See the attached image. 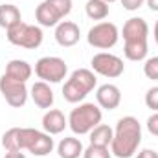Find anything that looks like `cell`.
Masks as SVG:
<instances>
[{"label":"cell","instance_id":"cell-29","mask_svg":"<svg viewBox=\"0 0 158 158\" xmlns=\"http://www.w3.org/2000/svg\"><path fill=\"white\" fill-rule=\"evenodd\" d=\"M151 11H158V0H145Z\"/></svg>","mask_w":158,"mask_h":158},{"label":"cell","instance_id":"cell-11","mask_svg":"<svg viewBox=\"0 0 158 158\" xmlns=\"http://www.w3.org/2000/svg\"><path fill=\"white\" fill-rule=\"evenodd\" d=\"M0 94L4 96L7 105H11L15 109L24 107L26 101H28V96H30V92L26 88V83L15 81V79L7 77L6 74L0 77Z\"/></svg>","mask_w":158,"mask_h":158},{"label":"cell","instance_id":"cell-22","mask_svg":"<svg viewBox=\"0 0 158 158\" xmlns=\"http://www.w3.org/2000/svg\"><path fill=\"white\" fill-rule=\"evenodd\" d=\"M83 158H112V155H110L109 147L90 143V145L83 151Z\"/></svg>","mask_w":158,"mask_h":158},{"label":"cell","instance_id":"cell-5","mask_svg":"<svg viewBox=\"0 0 158 158\" xmlns=\"http://www.w3.org/2000/svg\"><path fill=\"white\" fill-rule=\"evenodd\" d=\"M72 11V0H42L35 9V19L42 28H53Z\"/></svg>","mask_w":158,"mask_h":158},{"label":"cell","instance_id":"cell-4","mask_svg":"<svg viewBox=\"0 0 158 158\" xmlns=\"http://www.w3.org/2000/svg\"><path fill=\"white\" fill-rule=\"evenodd\" d=\"M103 112L101 107L96 103H79V107L72 109L70 116H68V127L72 129L74 134H88L94 127H98L101 123Z\"/></svg>","mask_w":158,"mask_h":158},{"label":"cell","instance_id":"cell-19","mask_svg":"<svg viewBox=\"0 0 158 158\" xmlns=\"http://www.w3.org/2000/svg\"><path fill=\"white\" fill-rule=\"evenodd\" d=\"M88 134H90V143H94V145H103V147H109L110 142H112V138H114V131H112L109 125H105V123H99V125L94 127Z\"/></svg>","mask_w":158,"mask_h":158},{"label":"cell","instance_id":"cell-31","mask_svg":"<svg viewBox=\"0 0 158 158\" xmlns=\"http://www.w3.org/2000/svg\"><path fill=\"white\" fill-rule=\"evenodd\" d=\"M103 2H107V4H112V2H116V0H103Z\"/></svg>","mask_w":158,"mask_h":158},{"label":"cell","instance_id":"cell-12","mask_svg":"<svg viewBox=\"0 0 158 158\" xmlns=\"http://www.w3.org/2000/svg\"><path fill=\"white\" fill-rule=\"evenodd\" d=\"M79 39H81V31H79V26L76 22L63 20L55 26V40L59 46H63V48L76 46Z\"/></svg>","mask_w":158,"mask_h":158},{"label":"cell","instance_id":"cell-13","mask_svg":"<svg viewBox=\"0 0 158 158\" xmlns=\"http://www.w3.org/2000/svg\"><path fill=\"white\" fill-rule=\"evenodd\" d=\"M96 101L101 109L105 110H114L118 109L119 103H121V90H119L116 85H101L96 92Z\"/></svg>","mask_w":158,"mask_h":158},{"label":"cell","instance_id":"cell-24","mask_svg":"<svg viewBox=\"0 0 158 158\" xmlns=\"http://www.w3.org/2000/svg\"><path fill=\"white\" fill-rule=\"evenodd\" d=\"M145 105H147V109L158 112V86H153V88L147 90V94H145Z\"/></svg>","mask_w":158,"mask_h":158},{"label":"cell","instance_id":"cell-20","mask_svg":"<svg viewBox=\"0 0 158 158\" xmlns=\"http://www.w3.org/2000/svg\"><path fill=\"white\" fill-rule=\"evenodd\" d=\"M86 17L92 20H103L109 17V4L103 0H88L85 6Z\"/></svg>","mask_w":158,"mask_h":158},{"label":"cell","instance_id":"cell-21","mask_svg":"<svg viewBox=\"0 0 158 158\" xmlns=\"http://www.w3.org/2000/svg\"><path fill=\"white\" fill-rule=\"evenodd\" d=\"M2 147L6 151H22L20 149V127H13V129L4 132Z\"/></svg>","mask_w":158,"mask_h":158},{"label":"cell","instance_id":"cell-25","mask_svg":"<svg viewBox=\"0 0 158 158\" xmlns=\"http://www.w3.org/2000/svg\"><path fill=\"white\" fill-rule=\"evenodd\" d=\"M147 131L153 134V136H158V112H155V114H151L149 118H147Z\"/></svg>","mask_w":158,"mask_h":158},{"label":"cell","instance_id":"cell-16","mask_svg":"<svg viewBox=\"0 0 158 158\" xmlns=\"http://www.w3.org/2000/svg\"><path fill=\"white\" fill-rule=\"evenodd\" d=\"M4 74H6L7 77L15 79V81L26 83L28 79L31 77L33 70H31L30 63H26V61H22V59H13V61H9V63H7V66H6V72H4Z\"/></svg>","mask_w":158,"mask_h":158},{"label":"cell","instance_id":"cell-2","mask_svg":"<svg viewBox=\"0 0 158 158\" xmlns=\"http://www.w3.org/2000/svg\"><path fill=\"white\" fill-rule=\"evenodd\" d=\"M149 24L142 17H132L123 24V53L129 61H143L147 57Z\"/></svg>","mask_w":158,"mask_h":158},{"label":"cell","instance_id":"cell-1","mask_svg":"<svg viewBox=\"0 0 158 158\" xmlns=\"http://www.w3.org/2000/svg\"><path fill=\"white\" fill-rule=\"evenodd\" d=\"M142 143V125L134 116L118 119L114 138L110 142V153L118 158H131Z\"/></svg>","mask_w":158,"mask_h":158},{"label":"cell","instance_id":"cell-18","mask_svg":"<svg viewBox=\"0 0 158 158\" xmlns=\"http://www.w3.org/2000/svg\"><path fill=\"white\" fill-rule=\"evenodd\" d=\"M83 143L79 138L74 136H68V138H63L57 145V155L61 158H79L83 155Z\"/></svg>","mask_w":158,"mask_h":158},{"label":"cell","instance_id":"cell-23","mask_svg":"<svg viewBox=\"0 0 158 158\" xmlns=\"http://www.w3.org/2000/svg\"><path fill=\"white\" fill-rule=\"evenodd\" d=\"M143 74L151 81H158V57H149L143 64Z\"/></svg>","mask_w":158,"mask_h":158},{"label":"cell","instance_id":"cell-3","mask_svg":"<svg viewBox=\"0 0 158 158\" xmlns=\"http://www.w3.org/2000/svg\"><path fill=\"white\" fill-rule=\"evenodd\" d=\"M96 74L88 68H77L70 74L68 81L63 86V98L68 103H81L94 88H96Z\"/></svg>","mask_w":158,"mask_h":158},{"label":"cell","instance_id":"cell-9","mask_svg":"<svg viewBox=\"0 0 158 158\" xmlns=\"http://www.w3.org/2000/svg\"><path fill=\"white\" fill-rule=\"evenodd\" d=\"M35 74L40 81L46 83H61L68 74V64L64 63V59L61 57H40L35 63Z\"/></svg>","mask_w":158,"mask_h":158},{"label":"cell","instance_id":"cell-32","mask_svg":"<svg viewBox=\"0 0 158 158\" xmlns=\"http://www.w3.org/2000/svg\"><path fill=\"white\" fill-rule=\"evenodd\" d=\"M4 2H13V0H4Z\"/></svg>","mask_w":158,"mask_h":158},{"label":"cell","instance_id":"cell-10","mask_svg":"<svg viewBox=\"0 0 158 158\" xmlns=\"http://www.w3.org/2000/svg\"><path fill=\"white\" fill-rule=\"evenodd\" d=\"M92 64V72L94 74H99L103 77L109 79H116L123 74L125 70V64H123V59L114 55V53H109V52H101V53H96L90 61Z\"/></svg>","mask_w":158,"mask_h":158},{"label":"cell","instance_id":"cell-14","mask_svg":"<svg viewBox=\"0 0 158 158\" xmlns=\"http://www.w3.org/2000/svg\"><path fill=\"white\" fill-rule=\"evenodd\" d=\"M68 125V119L66 116L59 110V109H48L42 116V129L44 132L48 134H61Z\"/></svg>","mask_w":158,"mask_h":158},{"label":"cell","instance_id":"cell-30","mask_svg":"<svg viewBox=\"0 0 158 158\" xmlns=\"http://www.w3.org/2000/svg\"><path fill=\"white\" fill-rule=\"evenodd\" d=\"M153 35H155V40H156V44H158V20H156V24H155V30H153Z\"/></svg>","mask_w":158,"mask_h":158},{"label":"cell","instance_id":"cell-27","mask_svg":"<svg viewBox=\"0 0 158 158\" xmlns=\"http://www.w3.org/2000/svg\"><path fill=\"white\" fill-rule=\"evenodd\" d=\"M136 158H158V153L155 149H142Z\"/></svg>","mask_w":158,"mask_h":158},{"label":"cell","instance_id":"cell-8","mask_svg":"<svg viewBox=\"0 0 158 158\" xmlns=\"http://www.w3.org/2000/svg\"><path fill=\"white\" fill-rule=\"evenodd\" d=\"M119 39V31H118V26L112 24V22H98L94 24L88 33H86V42L98 50H109V48H114L118 44Z\"/></svg>","mask_w":158,"mask_h":158},{"label":"cell","instance_id":"cell-15","mask_svg":"<svg viewBox=\"0 0 158 158\" xmlns=\"http://www.w3.org/2000/svg\"><path fill=\"white\" fill-rule=\"evenodd\" d=\"M33 103L39 107V109H52L53 105V90L50 88V85L46 81H37L33 86H31V92H30Z\"/></svg>","mask_w":158,"mask_h":158},{"label":"cell","instance_id":"cell-26","mask_svg":"<svg viewBox=\"0 0 158 158\" xmlns=\"http://www.w3.org/2000/svg\"><path fill=\"white\" fill-rule=\"evenodd\" d=\"M145 0H121V6L127 9V11H136L143 6Z\"/></svg>","mask_w":158,"mask_h":158},{"label":"cell","instance_id":"cell-17","mask_svg":"<svg viewBox=\"0 0 158 158\" xmlns=\"http://www.w3.org/2000/svg\"><path fill=\"white\" fill-rule=\"evenodd\" d=\"M19 22H22L20 9L17 6H13L11 2H4L0 6V28L9 30V28L17 26Z\"/></svg>","mask_w":158,"mask_h":158},{"label":"cell","instance_id":"cell-28","mask_svg":"<svg viewBox=\"0 0 158 158\" xmlns=\"http://www.w3.org/2000/svg\"><path fill=\"white\" fill-rule=\"evenodd\" d=\"M4 158H26V155L22 151H7Z\"/></svg>","mask_w":158,"mask_h":158},{"label":"cell","instance_id":"cell-6","mask_svg":"<svg viewBox=\"0 0 158 158\" xmlns=\"http://www.w3.org/2000/svg\"><path fill=\"white\" fill-rule=\"evenodd\" d=\"M55 143L52 134L48 132H40L37 129L31 127H20V149L30 151L33 156H48L53 151Z\"/></svg>","mask_w":158,"mask_h":158},{"label":"cell","instance_id":"cell-7","mask_svg":"<svg viewBox=\"0 0 158 158\" xmlns=\"http://www.w3.org/2000/svg\"><path fill=\"white\" fill-rule=\"evenodd\" d=\"M7 31V40L13 46L19 48H26V50H35L42 44L44 33L40 30V26L35 24H26V22H19L17 26L6 30Z\"/></svg>","mask_w":158,"mask_h":158}]
</instances>
